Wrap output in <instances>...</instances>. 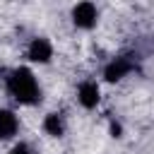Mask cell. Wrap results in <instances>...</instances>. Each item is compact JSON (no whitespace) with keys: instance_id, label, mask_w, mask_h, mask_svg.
Returning <instances> with one entry per match:
<instances>
[{"instance_id":"7","label":"cell","mask_w":154,"mask_h":154,"mask_svg":"<svg viewBox=\"0 0 154 154\" xmlns=\"http://www.w3.org/2000/svg\"><path fill=\"white\" fill-rule=\"evenodd\" d=\"M43 130H46L48 135H53V137H60V135H63V130H65L63 118H60L58 113H48V116H46V120H43Z\"/></svg>"},{"instance_id":"3","label":"cell","mask_w":154,"mask_h":154,"mask_svg":"<svg viewBox=\"0 0 154 154\" xmlns=\"http://www.w3.org/2000/svg\"><path fill=\"white\" fill-rule=\"evenodd\" d=\"M130 70H132V60H128V58H116V60H111V63L106 65L103 77H106L108 82H118V79H123Z\"/></svg>"},{"instance_id":"8","label":"cell","mask_w":154,"mask_h":154,"mask_svg":"<svg viewBox=\"0 0 154 154\" xmlns=\"http://www.w3.org/2000/svg\"><path fill=\"white\" fill-rule=\"evenodd\" d=\"M10 154H31V149H29L26 144H17V147H12Z\"/></svg>"},{"instance_id":"1","label":"cell","mask_w":154,"mask_h":154,"mask_svg":"<svg viewBox=\"0 0 154 154\" xmlns=\"http://www.w3.org/2000/svg\"><path fill=\"white\" fill-rule=\"evenodd\" d=\"M7 89H10V94H12L19 103H34V101H38L36 77H34L31 70H26V67H17V70L7 77Z\"/></svg>"},{"instance_id":"4","label":"cell","mask_w":154,"mask_h":154,"mask_svg":"<svg viewBox=\"0 0 154 154\" xmlns=\"http://www.w3.org/2000/svg\"><path fill=\"white\" fill-rule=\"evenodd\" d=\"M29 58L34 60V63H48L51 58H53V46L46 41V38H34L31 43H29Z\"/></svg>"},{"instance_id":"2","label":"cell","mask_w":154,"mask_h":154,"mask_svg":"<svg viewBox=\"0 0 154 154\" xmlns=\"http://www.w3.org/2000/svg\"><path fill=\"white\" fill-rule=\"evenodd\" d=\"M96 7L91 5V2H79L75 10H72V19H75V24L77 26H82V29H91L94 24H96Z\"/></svg>"},{"instance_id":"5","label":"cell","mask_w":154,"mask_h":154,"mask_svg":"<svg viewBox=\"0 0 154 154\" xmlns=\"http://www.w3.org/2000/svg\"><path fill=\"white\" fill-rule=\"evenodd\" d=\"M77 96H79V103H82L84 108H94V106L99 103V87H96L94 82H84V84H79Z\"/></svg>"},{"instance_id":"6","label":"cell","mask_w":154,"mask_h":154,"mask_svg":"<svg viewBox=\"0 0 154 154\" xmlns=\"http://www.w3.org/2000/svg\"><path fill=\"white\" fill-rule=\"evenodd\" d=\"M17 128H19L17 116L12 111H0V140H10L17 132Z\"/></svg>"}]
</instances>
